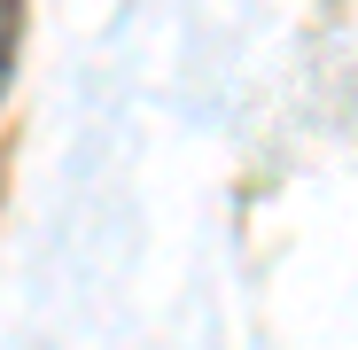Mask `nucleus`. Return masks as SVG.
<instances>
[{
	"label": "nucleus",
	"instance_id": "nucleus-1",
	"mask_svg": "<svg viewBox=\"0 0 358 350\" xmlns=\"http://www.w3.org/2000/svg\"><path fill=\"white\" fill-rule=\"evenodd\" d=\"M16 39H24V0H0V101L16 86Z\"/></svg>",
	"mask_w": 358,
	"mask_h": 350
}]
</instances>
